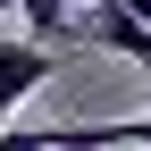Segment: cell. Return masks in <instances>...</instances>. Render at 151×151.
<instances>
[{"label":"cell","instance_id":"obj_1","mask_svg":"<svg viewBox=\"0 0 151 151\" xmlns=\"http://www.w3.org/2000/svg\"><path fill=\"white\" fill-rule=\"evenodd\" d=\"M50 76H59V42H42V34H9V42H0V126H9Z\"/></svg>","mask_w":151,"mask_h":151},{"label":"cell","instance_id":"obj_2","mask_svg":"<svg viewBox=\"0 0 151 151\" xmlns=\"http://www.w3.org/2000/svg\"><path fill=\"white\" fill-rule=\"evenodd\" d=\"M76 34H84L92 50H118V59H134V67L151 76V17L134 9V0H92Z\"/></svg>","mask_w":151,"mask_h":151},{"label":"cell","instance_id":"obj_3","mask_svg":"<svg viewBox=\"0 0 151 151\" xmlns=\"http://www.w3.org/2000/svg\"><path fill=\"white\" fill-rule=\"evenodd\" d=\"M17 9H25V34H42V42H67L76 34V9L67 0H17Z\"/></svg>","mask_w":151,"mask_h":151}]
</instances>
